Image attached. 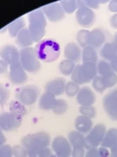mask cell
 I'll return each instance as SVG.
<instances>
[{
  "label": "cell",
  "mask_w": 117,
  "mask_h": 157,
  "mask_svg": "<svg viewBox=\"0 0 117 157\" xmlns=\"http://www.w3.org/2000/svg\"><path fill=\"white\" fill-rule=\"evenodd\" d=\"M28 29L31 34L35 43H38L46 33L47 18L42 8H39L30 12L28 16Z\"/></svg>",
  "instance_id": "obj_2"
},
{
  "label": "cell",
  "mask_w": 117,
  "mask_h": 157,
  "mask_svg": "<svg viewBox=\"0 0 117 157\" xmlns=\"http://www.w3.org/2000/svg\"><path fill=\"white\" fill-rule=\"evenodd\" d=\"M80 90V85L74 82L73 80L69 81L65 86V94L68 97H75L76 96Z\"/></svg>",
  "instance_id": "obj_34"
},
{
  "label": "cell",
  "mask_w": 117,
  "mask_h": 157,
  "mask_svg": "<svg viewBox=\"0 0 117 157\" xmlns=\"http://www.w3.org/2000/svg\"><path fill=\"white\" fill-rule=\"evenodd\" d=\"M1 59L11 65L20 63V51L13 45H5L1 50Z\"/></svg>",
  "instance_id": "obj_13"
},
{
  "label": "cell",
  "mask_w": 117,
  "mask_h": 157,
  "mask_svg": "<svg viewBox=\"0 0 117 157\" xmlns=\"http://www.w3.org/2000/svg\"><path fill=\"white\" fill-rule=\"evenodd\" d=\"M103 80L106 85L107 88L114 87L117 84V73H113L108 76L103 77Z\"/></svg>",
  "instance_id": "obj_36"
},
{
  "label": "cell",
  "mask_w": 117,
  "mask_h": 157,
  "mask_svg": "<svg viewBox=\"0 0 117 157\" xmlns=\"http://www.w3.org/2000/svg\"><path fill=\"white\" fill-rule=\"evenodd\" d=\"M10 81L13 85H23L27 82L28 75L24 68L23 67L21 63H17L10 66L9 72Z\"/></svg>",
  "instance_id": "obj_12"
},
{
  "label": "cell",
  "mask_w": 117,
  "mask_h": 157,
  "mask_svg": "<svg viewBox=\"0 0 117 157\" xmlns=\"http://www.w3.org/2000/svg\"><path fill=\"white\" fill-rule=\"evenodd\" d=\"M107 128L103 124H96L89 131L88 135H85L84 147L89 149L90 147L101 146V143L103 140V137L106 134Z\"/></svg>",
  "instance_id": "obj_8"
},
{
  "label": "cell",
  "mask_w": 117,
  "mask_h": 157,
  "mask_svg": "<svg viewBox=\"0 0 117 157\" xmlns=\"http://www.w3.org/2000/svg\"><path fill=\"white\" fill-rule=\"evenodd\" d=\"M78 9L76 12L77 23L83 27H91L95 20V14L92 9L86 6L85 1H77Z\"/></svg>",
  "instance_id": "obj_6"
},
{
  "label": "cell",
  "mask_w": 117,
  "mask_h": 157,
  "mask_svg": "<svg viewBox=\"0 0 117 157\" xmlns=\"http://www.w3.org/2000/svg\"><path fill=\"white\" fill-rule=\"evenodd\" d=\"M79 112L82 115L87 116V117L94 119L96 116V109L95 107L91 105V106H81L79 108Z\"/></svg>",
  "instance_id": "obj_35"
},
{
  "label": "cell",
  "mask_w": 117,
  "mask_h": 157,
  "mask_svg": "<svg viewBox=\"0 0 117 157\" xmlns=\"http://www.w3.org/2000/svg\"><path fill=\"white\" fill-rule=\"evenodd\" d=\"M110 64H111V67L114 70V72L117 73V55L110 61Z\"/></svg>",
  "instance_id": "obj_48"
},
{
  "label": "cell",
  "mask_w": 117,
  "mask_h": 157,
  "mask_svg": "<svg viewBox=\"0 0 117 157\" xmlns=\"http://www.w3.org/2000/svg\"><path fill=\"white\" fill-rule=\"evenodd\" d=\"M20 63L28 73H37L41 69L40 59L37 57L36 49L33 47L22 48L20 50Z\"/></svg>",
  "instance_id": "obj_5"
},
{
  "label": "cell",
  "mask_w": 117,
  "mask_h": 157,
  "mask_svg": "<svg viewBox=\"0 0 117 157\" xmlns=\"http://www.w3.org/2000/svg\"><path fill=\"white\" fill-rule=\"evenodd\" d=\"M42 10L44 11L46 18L52 23L60 22L65 17V12L59 2L52 3L44 6Z\"/></svg>",
  "instance_id": "obj_11"
},
{
  "label": "cell",
  "mask_w": 117,
  "mask_h": 157,
  "mask_svg": "<svg viewBox=\"0 0 117 157\" xmlns=\"http://www.w3.org/2000/svg\"><path fill=\"white\" fill-rule=\"evenodd\" d=\"M51 148L56 156L67 157L72 154V146L63 136H56L51 140Z\"/></svg>",
  "instance_id": "obj_10"
},
{
  "label": "cell",
  "mask_w": 117,
  "mask_h": 157,
  "mask_svg": "<svg viewBox=\"0 0 117 157\" xmlns=\"http://www.w3.org/2000/svg\"><path fill=\"white\" fill-rule=\"evenodd\" d=\"M82 60L84 62H93L97 64L98 63V53L96 49L92 47L91 45H87L83 49L82 52Z\"/></svg>",
  "instance_id": "obj_24"
},
{
  "label": "cell",
  "mask_w": 117,
  "mask_h": 157,
  "mask_svg": "<svg viewBox=\"0 0 117 157\" xmlns=\"http://www.w3.org/2000/svg\"><path fill=\"white\" fill-rule=\"evenodd\" d=\"M85 147H73L72 154L71 155L75 157H81L85 155Z\"/></svg>",
  "instance_id": "obj_41"
},
{
  "label": "cell",
  "mask_w": 117,
  "mask_h": 157,
  "mask_svg": "<svg viewBox=\"0 0 117 157\" xmlns=\"http://www.w3.org/2000/svg\"><path fill=\"white\" fill-rule=\"evenodd\" d=\"M93 127L94 126H93V121L91 118L80 114L75 120L76 130H77L78 132H80L83 135H88Z\"/></svg>",
  "instance_id": "obj_19"
},
{
  "label": "cell",
  "mask_w": 117,
  "mask_h": 157,
  "mask_svg": "<svg viewBox=\"0 0 117 157\" xmlns=\"http://www.w3.org/2000/svg\"><path fill=\"white\" fill-rule=\"evenodd\" d=\"M110 155L112 156H117V143L110 147Z\"/></svg>",
  "instance_id": "obj_49"
},
{
  "label": "cell",
  "mask_w": 117,
  "mask_h": 157,
  "mask_svg": "<svg viewBox=\"0 0 117 157\" xmlns=\"http://www.w3.org/2000/svg\"><path fill=\"white\" fill-rule=\"evenodd\" d=\"M76 63L70 61L69 59H63L60 62L59 64V71L62 74L65 75V76H69L71 75V73H73L74 69L76 67Z\"/></svg>",
  "instance_id": "obj_28"
},
{
  "label": "cell",
  "mask_w": 117,
  "mask_h": 157,
  "mask_svg": "<svg viewBox=\"0 0 117 157\" xmlns=\"http://www.w3.org/2000/svg\"><path fill=\"white\" fill-rule=\"evenodd\" d=\"M98 152H99V156L101 157H108L110 155V152L108 151V147H98Z\"/></svg>",
  "instance_id": "obj_43"
},
{
  "label": "cell",
  "mask_w": 117,
  "mask_h": 157,
  "mask_svg": "<svg viewBox=\"0 0 117 157\" xmlns=\"http://www.w3.org/2000/svg\"><path fill=\"white\" fill-rule=\"evenodd\" d=\"M51 144L50 135L46 132H37L23 137L22 145L28 153L29 156H38L39 151Z\"/></svg>",
  "instance_id": "obj_1"
},
{
  "label": "cell",
  "mask_w": 117,
  "mask_h": 157,
  "mask_svg": "<svg viewBox=\"0 0 117 157\" xmlns=\"http://www.w3.org/2000/svg\"><path fill=\"white\" fill-rule=\"evenodd\" d=\"M62 7L63 9V11L65 13L68 14H72L74 12H76L78 9V4L77 1H74V0H62L60 1Z\"/></svg>",
  "instance_id": "obj_31"
},
{
  "label": "cell",
  "mask_w": 117,
  "mask_h": 157,
  "mask_svg": "<svg viewBox=\"0 0 117 157\" xmlns=\"http://www.w3.org/2000/svg\"><path fill=\"white\" fill-rule=\"evenodd\" d=\"M68 140L71 144L72 147H84L85 143V135L78 132L77 130H75L69 133Z\"/></svg>",
  "instance_id": "obj_26"
},
{
  "label": "cell",
  "mask_w": 117,
  "mask_h": 157,
  "mask_svg": "<svg viewBox=\"0 0 117 157\" xmlns=\"http://www.w3.org/2000/svg\"><path fill=\"white\" fill-rule=\"evenodd\" d=\"M89 30H80L76 33V41L77 44L81 47L84 48L85 46L89 45Z\"/></svg>",
  "instance_id": "obj_32"
},
{
  "label": "cell",
  "mask_w": 117,
  "mask_h": 157,
  "mask_svg": "<svg viewBox=\"0 0 117 157\" xmlns=\"http://www.w3.org/2000/svg\"><path fill=\"white\" fill-rule=\"evenodd\" d=\"M95 93L89 86H83L76 94V101L80 106H91L95 103Z\"/></svg>",
  "instance_id": "obj_14"
},
{
  "label": "cell",
  "mask_w": 117,
  "mask_h": 157,
  "mask_svg": "<svg viewBox=\"0 0 117 157\" xmlns=\"http://www.w3.org/2000/svg\"><path fill=\"white\" fill-rule=\"evenodd\" d=\"M108 10L112 12L117 13V1L114 0V1H110L108 4Z\"/></svg>",
  "instance_id": "obj_46"
},
{
  "label": "cell",
  "mask_w": 117,
  "mask_h": 157,
  "mask_svg": "<svg viewBox=\"0 0 117 157\" xmlns=\"http://www.w3.org/2000/svg\"><path fill=\"white\" fill-rule=\"evenodd\" d=\"M23 28H25V20L23 17L17 18L7 25V30L11 38H17V34Z\"/></svg>",
  "instance_id": "obj_23"
},
{
  "label": "cell",
  "mask_w": 117,
  "mask_h": 157,
  "mask_svg": "<svg viewBox=\"0 0 117 157\" xmlns=\"http://www.w3.org/2000/svg\"><path fill=\"white\" fill-rule=\"evenodd\" d=\"M102 106L108 116L112 121H117V100L110 95L109 93L104 96L102 101Z\"/></svg>",
  "instance_id": "obj_17"
},
{
  "label": "cell",
  "mask_w": 117,
  "mask_h": 157,
  "mask_svg": "<svg viewBox=\"0 0 117 157\" xmlns=\"http://www.w3.org/2000/svg\"><path fill=\"white\" fill-rule=\"evenodd\" d=\"M38 101V107L40 109H43L45 111L52 110L56 101V95L50 94L49 92H45L41 95Z\"/></svg>",
  "instance_id": "obj_21"
},
{
  "label": "cell",
  "mask_w": 117,
  "mask_h": 157,
  "mask_svg": "<svg viewBox=\"0 0 117 157\" xmlns=\"http://www.w3.org/2000/svg\"><path fill=\"white\" fill-rule=\"evenodd\" d=\"M106 35L103 30L96 28L90 31L89 39V45H91L95 49L101 48V46L105 44Z\"/></svg>",
  "instance_id": "obj_18"
},
{
  "label": "cell",
  "mask_w": 117,
  "mask_h": 157,
  "mask_svg": "<svg viewBox=\"0 0 117 157\" xmlns=\"http://www.w3.org/2000/svg\"><path fill=\"white\" fill-rule=\"evenodd\" d=\"M10 112L14 113L17 115L23 117L26 113H27V110L25 108V106L21 103L19 101H12L10 103Z\"/></svg>",
  "instance_id": "obj_29"
},
{
  "label": "cell",
  "mask_w": 117,
  "mask_h": 157,
  "mask_svg": "<svg viewBox=\"0 0 117 157\" xmlns=\"http://www.w3.org/2000/svg\"><path fill=\"white\" fill-rule=\"evenodd\" d=\"M35 49L39 59L46 63L56 60L61 53L60 45L53 39L41 40L37 44Z\"/></svg>",
  "instance_id": "obj_3"
},
{
  "label": "cell",
  "mask_w": 117,
  "mask_h": 157,
  "mask_svg": "<svg viewBox=\"0 0 117 157\" xmlns=\"http://www.w3.org/2000/svg\"><path fill=\"white\" fill-rule=\"evenodd\" d=\"M113 43L115 44V47H116L117 49V33H115V34L114 35V41H113Z\"/></svg>",
  "instance_id": "obj_52"
},
{
  "label": "cell",
  "mask_w": 117,
  "mask_h": 157,
  "mask_svg": "<svg viewBox=\"0 0 117 157\" xmlns=\"http://www.w3.org/2000/svg\"><path fill=\"white\" fill-rule=\"evenodd\" d=\"M115 143H117V128H110L106 132L101 146L110 148Z\"/></svg>",
  "instance_id": "obj_25"
},
{
  "label": "cell",
  "mask_w": 117,
  "mask_h": 157,
  "mask_svg": "<svg viewBox=\"0 0 117 157\" xmlns=\"http://www.w3.org/2000/svg\"><path fill=\"white\" fill-rule=\"evenodd\" d=\"M109 23H110V25L114 29H116L117 30V13L114 14L113 16L110 18L109 20Z\"/></svg>",
  "instance_id": "obj_47"
},
{
  "label": "cell",
  "mask_w": 117,
  "mask_h": 157,
  "mask_svg": "<svg viewBox=\"0 0 117 157\" xmlns=\"http://www.w3.org/2000/svg\"><path fill=\"white\" fill-rule=\"evenodd\" d=\"M69 106L67 101L62 99H56V103L52 108V112L56 115H62L67 112Z\"/></svg>",
  "instance_id": "obj_30"
},
{
  "label": "cell",
  "mask_w": 117,
  "mask_h": 157,
  "mask_svg": "<svg viewBox=\"0 0 117 157\" xmlns=\"http://www.w3.org/2000/svg\"><path fill=\"white\" fill-rule=\"evenodd\" d=\"M55 153L52 150V148H50L49 147H45L42 148L38 153V156H54Z\"/></svg>",
  "instance_id": "obj_40"
},
{
  "label": "cell",
  "mask_w": 117,
  "mask_h": 157,
  "mask_svg": "<svg viewBox=\"0 0 117 157\" xmlns=\"http://www.w3.org/2000/svg\"><path fill=\"white\" fill-rule=\"evenodd\" d=\"M66 80L63 78H56L48 81L45 84V92H49L56 96H59L65 93Z\"/></svg>",
  "instance_id": "obj_15"
},
{
  "label": "cell",
  "mask_w": 117,
  "mask_h": 157,
  "mask_svg": "<svg viewBox=\"0 0 117 157\" xmlns=\"http://www.w3.org/2000/svg\"><path fill=\"white\" fill-rule=\"evenodd\" d=\"M82 52L81 46L75 42H69L64 47V57L74 63H78L82 59Z\"/></svg>",
  "instance_id": "obj_16"
},
{
  "label": "cell",
  "mask_w": 117,
  "mask_h": 157,
  "mask_svg": "<svg viewBox=\"0 0 117 157\" xmlns=\"http://www.w3.org/2000/svg\"><path fill=\"white\" fill-rule=\"evenodd\" d=\"M117 55V49L113 42H108L101 46L100 49V56L102 59L107 61H111Z\"/></svg>",
  "instance_id": "obj_22"
},
{
  "label": "cell",
  "mask_w": 117,
  "mask_h": 157,
  "mask_svg": "<svg viewBox=\"0 0 117 157\" xmlns=\"http://www.w3.org/2000/svg\"><path fill=\"white\" fill-rule=\"evenodd\" d=\"M40 91L37 86H24L17 91V100L24 106H31L39 100Z\"/></svg>",
  "instance_id": "obj_7"
},
{
  "label": "cell",
  "mask_w": 117,
  "mask_h": 157,
  "mask_svg": "<svg viewBox=\"0 0 117 157\" xmlns=\"http://www.w3.org/2000/svg\"><path fill=\"white\" fill-rule=\"evenodd\" d=\"M110 94V95L113 96L115 100H117V87H115V88H114V89L112 90L111 92L109 93Z\"/></svg>",
  "instance_id": "obj_51"
},
{
  "label": "cell",
  "mask_w": 117,
  "mask_h": 157,
  "mask_svg": "<svg viewBox=\"0 0 117 157\" xmlns=\"http://www.w3.org/2000/svg\"><path fill=\"white\" fill-rule=\"evenodd\" d=\"M13 155V147L8 144H3L0 147V156L9 157Z\"/></svg>",
  "instance_id": "obj_37"
},
{
  "label": "cell",
  "mask_w": 117,
  "mask_h": 157,
  "mask_svg": "<svg viewBox=\"0 0 117 157\" xmlns=\"http://www.w3.org/2000/svg\"><path fill=\"white\" fill-rule=\"evenodd\" d=\"M13 155L15 156H26L28 155V153L22 145H17L13 147Z\"/></svg>",
  "instance_id": "obj_39"
},
{
  "label": "cell",
  "mask_w": 117,
  "mask_h": 157,
  "mask_svg": "<svg viewBox=\"0 0 117 157\" xmlns=\"http://www.w3.org/2000/svg\"><path fill=\"white\" fill-rule=\"evenodd\" d=\"M9 98H10V91L2 85L1 88H0V99H1V106L2 107L7 102Z\"/></svg>",
  "instance_id": "obj_38"
},
{
  "label": "cell",
  "mask_w": 117,
  "mask_h": 157,
  "mask_svg": "<svg viewBox=\"0 0 117 157\" xmlns=\"http://www.w3.org/2000/svg\"><path fill=\"white\" fill-rule=\"evenodd\" d=\"M97 73L98 75L101 77H105L115 72L112 68L110 62L107 61L105 59H101L97 63Z\"/></svg>",
  "instance_id": "obj_27"
},
{
  "label": "cell",
  "mask_w": 117,
  "mask_h": 157,
  "mask_svg": "<svg viewBox=\"0 0 117 157\" xmlns=\"http://www.w3.org/2000/svg\"><path fill=\"white\" fill-rule=\"evenodd\" d=\"M85 156L88 157H99V152H98V147H90L87 151L85 152Z\"/></svg>",
  "instance_id": "obj_42"
},
{
  "label": "cell",
  "mask_w": 117,
  "mask_h": 157,
  "mask_svg": "<svg viewBox=\"0 0 117 157\" xmlns=\"http://www.w3.org/2000/svg\"><path fill=\"white\" fill-rule=\"evenodd\" d=\"M8 69H10V64L8 62H6L5 60L1 59L0 61V71L1 73H5L8 71Z\"/></svg>",
  "instance_id": "obj_45"
},
{
  "label": "cell",
  "mask_w": 117,
  "mask_h": 157,
  "mask_svg": "<svg viewBox=\"0 0 117 157\" xmlns=\"http://www.w3.org/2000/svg\"><path fill=\"white\" fill-rule=\"evenodd\" d=\"M92 86H93V88L95 92H97L99 94H102L107 89L106 85H105L104 80H103V77H101L100 75H96L95 78H93Z\"/></svg>",
  "instance_id": "obj_33"
},
{
  "label": "cell",
  "mask_w": 117,
  "mask_h": 157,
  "mask_svg": "<svg viewBox=\"0 0 117 157\" xmlns=\"http://www.w3.org/2000/svg\"><path fill=\"white\" fill-rule=\"evenodd\" d=\"M6 142V137L4 135V131L1 130V133H0V145H3Z\"/></svg>",
  "instance_id": "obj_50"
},
{
  "label": "cell",
  "mask_w": 117,
  "mask_h": 157,
  "mask_svg": "<svg viewBox=\"0 0 117 157\" xmlns=\"http://www.w3.org/2000/svg\"><path fill=\"white\" fill-rule=\"evenodd\" d=\"M97 73V64L93 62H84L82 65H76L71 73V79L78 85L88 84L92 82Z\"/></svg>",
  "instance_id": "obj_4"
},
{
  "label": "cell",
  "mask_w": 117,
  "mask_h": 157,
  "mask_svg": "<svg viewBox=\"0 0 117 157\" xmlns=\"http://www.w3.org/2000/svg\"><path fill=\"white\" fill-rule=\"evenodd\" d=\"M16 43L18 46H20L22 48L30 47L35 43L28 27L23 28L19 33L17 34V38H16Z\"/></svg>",
  "instance_id": "obj_20"
},
{
  "label": "cell",
  "mask_w": 117,
  "mask_h": 157,
  "mask_svg": "<svg viewBox=\"0 0 117 157\" xmlns=\"http://www.w3.org/2000/svg\"><path fill=\"white\" fill-rule=\"evenodd\" d=\"M86 6L90 9H98L100 6V1H95V0H90V1H85Z\"/></svg>",
  "instance_id": "obj_44"
},
{
  "label": "cell",
  "mask_w": 117,
  "mask_h": 157,
  "mask_svg": "<svg viewBox=\"0 0 117 157\" xmlns=\"http://www.w3.org/2000/svg\"><path fill=\"white\" fill-rule=\"evenodd\" d=\"M23 117L12 112H4L0 115V128L4 132H11L18 128L22 124Z\"/></svg>",
  "instance_id": "obj_9"
}]
</instances>
